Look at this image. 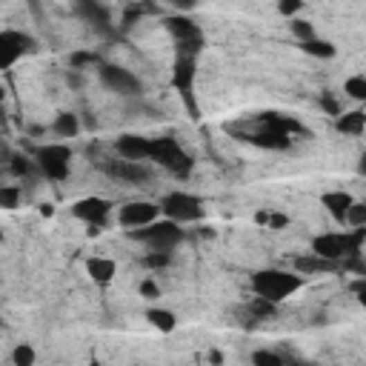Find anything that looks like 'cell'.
Masks as SVG:
<instances>
[{"label": "cell", "mask_w": 366, "mask_h": 366, "mask_svg": "<svg viewBox=\"0 0 366 366\" xmlns=\"http://www.w3.org/2000/svg\"><path fill=\"white\" fill-rule=\"evenodd\" d=\"M289 32L300 40V43H309V40H315L318 35H315V26L309 24V20H300V17H295L292 24H289Z\"/></svg>", "instance_id": "obj_26"}, {"label": "cell", "mask_w": 366, "mask_h": 366, "mask_svg": "<svg viewBox=\"0 0 366 366\" xmlns=\"http://www.w3.org/2000/svg\"><path fill=\"white\" fill-rule=\"evenodd\" d=\"M100 83H103L109 92L123 95V98H135V95H140V89H143L140 80H138V75H132V72L123 69V66H112V63L100 66Z\"/></svg>", "instance_id": "obj_9"}, {"label": "cell", "mask_w": 366, "mask_h": 366, "mask_svg": "<svg viewBox=\"0 0 366 366\" xmlns=\"http://www.w3.org/2000/svg\"><path fill=\"white\" fill-rule=\"evenodd\" d=\"M149 161L161 163L175 178H186L192 172V158L178 146V140H172V138H155L152 140V158H149Z\"/></svg>", "instance_id": "obj_6"}, {"label": "cell", "mask_w": 366, "mask_h": 366, "mask_svg": "<svg viewBox=\"0 0 366 366\" xmlns=\"http://www.w3.org/2000/svg\"><path fill=\"white\" fill-rule=\"evenodd\" d=\"M40 214H43V218H52V214H55V209L46 203V206H40Z\"/></svg>", "instance_id": "obj_39"}, {"label": "cell", "mask_w": 366, "mask_h": 366, "mask_svg": "<svg viewBox=\"0 0 366 366\" xmlns=\"http://www.w3.org/2000/svg\"><path fill=\"white\" fill-rule=\"evenodd\" d=\"M52 132L57 138H75L80 132V123H77V115L75 112H57L55 123H52Z\"/></svg>", "instance_id": "obj_20"}, {"label": "cell", "mask_w": 366, "mask_h": 366, "mask_svg": "<svg viewBox=\"0 0 366 366\" xmlns=\"http://www.w3.org/2000/svg\"><path fill=\"white\" fill-rule=\"evenodd\" d=\"M338 269H340L338 264L324 261V257H318L315 252L298 255V257H295V272H298V275H329V272H338Z\"/></svg>", "instance_id": "obj_16"}, {"label": "cell", "mask_w": 366, "mask_h": 366, "mask_svg": "<svg viewBox=\"0 0 366 366\" xmlns=\"http://www.w3.org/2000/svg\"><path fill=\"white\" fill-rule=\"evenodd\" d=\"M77 12L86 17V24H92L98 32H109L112 26V17H109V9L106 6H100V3H80L77 6Z\"/></svg>", "instance_id": "obj_19"}, {"label": "cell", "mask_w": 366, "mask_h": 366, "mask_svg": "<svg viewBox=\"0 0 366 366\" xmlns=\"http://www.w3.org/2000/svg\"><path fill=\"white\" fill-rule=\"evenodd\" d=\"M335 129H338L340 135H363V129H366V112H360V109L340 112L335 118Z\"/></svg>", "instance_id": "obj_18"}, {"label": "cell", "mask_w": 366, "mask_h": 366, "mask_svg": "<svg viewBox=\"0 0 366 366\" xmlns=\"http://www.w3.org/2000/svg\"><path fill=\"white\" fill-rule=\"evenodd\" d=\"M358 172H360V175L366 178V152H363V155L358 158Z\"/></svg>", "instance_id": "obj_38"}, {"label": "cell", "mask_w": 366, "mask_h": 366, "mask_svg": "<svg viewBox=\"0 0 366 366\" xmlns=\"http://www.w3.org/2000/svg\"><path fill=\"white\" fill-rule=\"evenodd\" d=\"M347 223L352 229H366V201H355L349 214H347Z\"/></svg>", "instance_id": "obj_28"}, {"label": "cell", "mask_w": 366, "mask_h": 366, "mask_svg": "<svg viewBox=\"0 0 366 366\" xmlns=\"http://www.w3.org/2000/svg\"><path fill=\"white\" fill-rule=\"evenodd\" d=\"M35 349L32 343H17V347L12 349V366H35Z\"/></svg>", "instance_id": "obj_25"}, {"label": "cell", "mask_w": 366, "mask_h": 366, "mask_svg": "<svg viewBox=\"0 0 366 366\" xmlns=\"http://www.w3.org/2000/svg\"><path fill=\"white\" fill-rule=\"evenodd\" d=\"M304 9V3H300V0H281V3H277V12H281L284 17H298V12Z\"/></svg>", "instance_id": "obj_33"}, {"label": "cell", "mask_w": 366, "mask_h": 366, "mask_svg": "<svg viewBox=\"0 0 366 366\" xmlns=\"http://www.w3.org/2000/svg\"><path fill=\"white\" fill-rule=\"evenodd\" d=\"M366 241V229H349V232H327V235H318L312 241V252L324 261L332 264H343L349 257L360 255V246Z\"/></svg>", "instance_id": "obj_1"}, {"label": "cell", "mask_w": 366, "mask_h": 366, "mask_svg": "<svg viewBox=\"0 0 366 366\" xmlns=\"http://www.w3.org/2000/svg\"><path fill=\"white\" fill-rule=\"evenodd\" d=\"M86 272H89V277L98 286H109L118 275V264L109 261V257H89L86 261Z\"/></svg>", "instance_id": "obj_17"}, {"label": "cell", "mask_w": 366, "mask_h": 366, "mask_svg": "<svg viewBox=\"0 0 366 366\" xmlns=\"http://www.w3.org/2000/svg\"><path fill=\"white\" fill-rule=\"evenodd\" d=\"M146 320L155 329H161V332H172V329L178 327L175 312H169V309H146Z\"/></svg>", "instance_id": "obj_21"}, {"label": "cell", "mask_w": 366, "mask_h": 366, "mask_svg": "<svg viewBox=\"0 0 366 366\" xmlns=\"http://www.w3.org/2000/svg\"><path fill=\"white\" fill-rule=\"evenodd\" d=\"M166 29L172 32V37L178 43V55L195 57L203 49V32L198 29V24H192L189 17H169Z\"/></svg>", "instance_id": "obj_7"}, {"label": "cell", "mask_w": 366, "mask_h": 366, "mask_svg": "<svg viewBox=\"0 0 366 366\" xmlns=\"http://www.w3.org/2000/svg\"><path fill=\"white\" fill-rule=\"evenodd\" d=\"M103 169L109 172L112 178L129 181V183H140L149 181V169L143 163H132V161H115V163H103Z\"/></svg>", "instance_id": "obj_15"}, {"label": "cell", "mask_w": 366, "mask_h": 366, "mask_svg": "<svg viewBox=\"0 0 366 366\" xmlns=\"http://www.w3.org/2000/svg\"><path fill=\"white\" fill-rule=\"evenodd\" d=\"M0 206H3V209H17L20 206V189L17 186H3V189H0Z\"/></svg>", "instance_id": "obj_30"}, {"label": "cell", "mask_w": 366, "mask_h": 366, "mask_svg": "<svg viewBox=\"0 0 366 366\" xmlns=\"http://www.w3.org/2000/svg\"><path fill=\"white\" fill-rule=\"evenodd\" d=\"M169 261H172V252H149L143 257V264L149 269H163V266H169Z\"/></svg>", "instance_id": "obj_32"}, {"label": "cell", "mask_w": 366, "mask_h": 366, "mask_svg": "<svg viewBox=\"0 0 366 366\" xmlns=\"http://www.w3.org/2000/svg\"><path fill=\"white\" fill-rule=\"evenodd\" d=\"M140 295L143 298H149V300H155V298H161V286L155 284V281H149V277H146V281H140Z\"/></svg>", "instance_id": "obj_35"}, {"label": "cell", "mask_w": 366, "mask_h": 366, "mask_svg": "<svg viewBox=\"0 0 366 366\" xmlns=\"http://www.w3.org/2000/svg\"><path fill=\"white\" fill-rule=\"evenodd\" d=\"M304 284V277L298 272H284V269H261L252 275V292L255 298H264L269 304H281L289 295H295Z\"/></svg>", "instance_id": "obj_2"}, {"label": "cell", "mask_w": 366, "mask_h": 366, "mask_svg": "<svg viewBox=\"0 0 366 366\" xmlns=\"http://www.w3.org/2000/svg\"><path fill=\"white\" fill-rule=\"evenodd\" d=\"M300 49H304L306 55H312V57H324V60H329V57H335V43L332 40H324V37H315V40H309V43H300Z\"/></svg>", "instance_id": "obj_22"}, {"label": "cell", "mask_w": 366, "mask_h": 366, "mask_svg": "<svg viewBox=\"0 0 366 366\" xmlns=\"http://www.w3.org/2000/svg\"><path fill=\"white\" fill-rule=\"evenodd\" d=\"M161 214L175 223H192L203 218V201L189 192H169L161 198Z\"/></svg>", "instance_id": "obj_4"}, {"label": "cell", "mask_w": 366, "mask_h": 366, "mask_svg": "<svg viewBox=\"0 0 366 366\" xmlns=\"http://www.w3.org/2000/svg\"><path fill=\"white\" fill-rule=\"evenodd\" d=\"M209 360H212L214 366H221V363H223V358H221V352H212V355H209Z\"/></svg>", "instance_id": "obj_40"}, {"label": "cell", "mask_w": 366, "mask_h": 366, "mask_svg": "<svg viewBox=\"0 0 366 366\" xmlns=\"http://www.w3.org/2000/svg\"><path fill=\"white\" fill-rule=\"evenodd\" d=\"M115 152L123 161H132V163H143L152 158V140L143 138V135H120L115 140Z\"/></svg>", "instance_id": "obj_13"}, {"label": "cell", "mask_w": 366, "mask_h": 366, "mask_svg": "<svg viewBox=\"0 0 366 366\" xmlns=\"http://www.w3.org/2000/svg\"><path fill=\"white\" fill-rule=\"evenodd\" d=\"M252 366H286V360L275 349H255L252 352Z\"/></svg>", "instance_id": "obj_24"}, {"label": "cell", "mask_w": 366, "mask_h": 366, "mask_svg": "<svg viewBox=\"0 0 366 366\" xmlns=\"http://www.w3.org/2000/svg\"><path fill=\"white\" fill-rule=\"evenodd\" d=\"M249 312H252V320L255 318H272L275 315V304H269V300H264V298H252Z\"/></svg>", "instance_id": "obj_29"}, {"label": "cell", "mask_w": 366, "mask_h": 366, "mask_svg": "<svg viewBox=\"0 0 366 366\" xmlns=\"http://www.w3.org/2000/svg\"><path fill=\"white\" fill-rule=\"evenodd\" d=\"M172 86L186 98V106L192 118H198V106L192 100V86H195V57H186V55H178L175 60V72H172Z\"/></svg>", "instance_id": "obj_11"}, {"label": "cell", "mask_w": 366, "mask_h": 366, "mask_svg": "<svg viewBox=\"0 0 366 366\" xmlns=\"http://www.w3.org/2000/svg\"><path fill=\"white\" fill-rule=\"evenodd\" d=\"M129 238L146 244L152 252H172V249H175L183 241V229H181V223L163 218V221H155V223H149L143 229L129 232Z\"/></svg>", "instance_id": "obj_3"}, {"label": "cell", "mask_w": 366, "mask_h": 366, "mask_svg": "<svg viewBox=\"0 0 366 366\" xmlns=\"http://www.w3.org/2000/svg\"><path fill=\"white\" fill-rule=\"evenodd\" d=\"M352 292L358 295V300H360V306L366 309V277H360V281H355V284H352Z\"/></svg>", "instance_id": "obj_36"}, {"label": "cell", "mask_w": 366, "mask_h": 366, "mask_svg": "<svg viewBox=\"0 0 366 366\" xmlns=\"http://www.w3.org/2000/svg\"><path fill=\"white\" fill-rule=\"evenodd\" d=\"M69 63H72V69L95 66V63H98V55H95V52H72V55H69Z\"/></svg>", "instance_id": "obj_31"}, {"label": "cell", "mask_w": 366, "mask_h": 366, "mask_svg": "<svg viewBox=\"0 0 366 366\" xmlns=\"http://www.w3.org/2000/svg\"><path fill=\"white\" fill-rule=\"evenodd\" d=\"M257 223H266L269 229H286L289 218L284 212H257Z\"/></svg>", "instance_id": "obj_27"}, {"label": "cell", "mask_w": 366, "mask_h": 366, "mask_svg": "<svg viewBox=\"0 0 366 366\" xmlns=\"http://www.w3.org/2000/svg\"><path fill=\"white\" fill-rule=\"evenodd\" d=\"M35 37H29L26 32H17V29H3L0 32V66L9 69L15 60H20L24 55L35 52Z\"/></svg>", "instance_id": "obj_8"}, {"label": "cell", "mask_w": 366, "mask_h": 366, "mask_svg": "<svg viewBox=\"0 0 366 366\" xmlns=\"http://www.w3.org/2000/svg\"><path fill=\"white\" fill-rule=\"evenodd\" d=\"M72 214L77 221H83V223H89V226H95V232H98V226H106V221H109V214H112V201H106V198H83V201H77L75 206H72Z\"/></svg>", "instance_id": "obj_12"}, {"label": "cell", "mask_w": 366, "mask_h": 366, "mask_svg": "<svg viewBox=\"0 0 366 366\" xmlns=\"http://www.w3.org/2000/svg\"><path fill=\"white\" fill-rule=\"evenodd\" d=\"M161 218V203H149V201H132V203H123L118 212V221L120 226H126L129 232L143 229L149 223H155Z\"/></svg>", "instance_id": "obj_10"}, {"label": "cell", "mask_w": 366, "mask_h": 366, "mask_svg": "<svg viewBox=\"0 0 366 366\" xmlns=\"http://www.w3.org/2000/svg\"><path fill=\"white\" fill-rule=\"evenodd\" d=\"M37 166L46 178L52 181H66L69 178V169H72V149L66 143H46L40 146L37 152Z\"/></svg>", "instance_id": "obj_5"}, {"label": "cell", "mask_w": 366, "mask_h": 366, "mask_svg": "<svg viewBox=\"0 0 366 366\" xmlns=\"http://www.w3.org/2000/svg\"><path fill=\"white\" fill-rule=\"evenodd\" d=\"M12 172H15L17 178H24V175H29V172H32V163H29L24 155H15V158H12Z\"/></svg>", "instance_id": "obj_34"}, {"label": "cell", "mask_w": 366, "mask_h": 366, "mask_svg": "<svg viewBox=\"0 0 366 366\" xmlns=\"http://www.w3.org/2000/svg\"><path fill=\"white\" fill-rule=\"evenodd\" d=\"M89 366H103V363L100 360H89Z\"/></svg>", "instance_id": "obj_41"}, {"label": "cell", "mask_w": 366, "mask_h": 366, "mask_svg": "<svg viewBox=\"0 0 366 366\" xmlns=\"http://www.w3.org/2000/svg\"><path fill=\"white\" fill-rule=\"evenodd\" d=\"M343 92H347L352 100H358V103H366V75L347 77V83H343Z\"/></svg>", "instance_id": "obj_23"}, {"label": "cell", "mask_w": 366, "mask_h": 366, "mask_svg": "<svg viewBox=\"0 0 366 366\" xmlns=\"http://www.w3.org/2000/svg\"><path fill=\"white\" fill-rule=\"evenodd\" d=\"M320 106H324V109H327L329 115H335V118L340 115V106H338V103H335L332 98H324V100H320Z\"/></svg>", "instance_id": "obj_37"}, {"label": "cell", "mask_w": 366, "mask_h": 366, "mask_svg": "<svg viewBox=\"0 0 366 366\" xmlns=\"http://www.w3.org/2000/svg\"><path fill=\"white\" fill-rule=\"evenodd\" d=\"M352 203H355V198L343 189H332V192H324V195H320V206H324L338 223H347V214H349Z\"/></svg>", "instance_id": "obj_14"}]
</instances>
